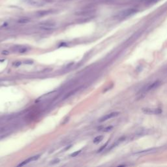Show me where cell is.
Here are the masks:
<instances>
[{
	"instance_id": "obj_1",
	"label": "cell",
	"mask_w": 167,
	"mask_h": 167,
	"mask_svg": "<svg viewBox=\"0 0 167 167\" xmlns=\"http://www.w3.org/2000/svg\"><path fill=\"white\" fill-rule=\"evenodd\" d=\"M136 11H137L136 9H133V8H129V9L123 10L121 12H120L117 15V17L119 18H125L129 17L130 16L135 14Z\"/></svg>"
},
{
	"instance_id": "obj_2",
	"label": "cell",
	"mask_w": 167,
	"mask_h": 167,
	"mask_svg": "<svg viewBox=\"0 0 167 167\" xmlns=\"http://www.w3.org/2000/svg\"><path fill=\"white\" fill-rule=\"evenodd\" d=\"M142 110L144 114H159L161 113L162 112L161 109H148V108L142 109Z\"/></svg>"
},
{
	"instance_id": "obj_3",
	"label": "cell",
	"mask_w": 167,
	"mask_h": 167,
	"mask_svg": "<svg viewBox=\"0 0 167 167\" xmlns=\"http://www.w3.org/2000/svg\"><path fill=\"white\" fill-rule=\"evenodd\" d=\"M119 114H120V112H112V113H110V114L105 115V116H104L103 117H101V118L99 120V121L100 122H103V121H105L108 120H109V119H111V118H112V117H116V116H117Z\"/></svg>"
},
{
	"instance_id": "obj_4",
	"label": "cell",
	"mask_w": 167,
	"mask_h": 167,
	"mask_svg": "<svg viewBox=\"0 0 167 167\" xmlns=\"http://www.w3.org/2000/svg\"><path fill=\"white\" fill-rule=\"evenodd\" d=\"M93 12L94 10L91 9H84V10H82L80 11L76 12H75V15H78V16H86V15H90L92 12Z\"/></svg>"
},
{
	"instance_id": "obj_5",
	"label": "cell",
	"mask_w": 167,
	"mask_h": 167,
	"mask_svg": "<svg viewBox=\"0 0 167 167\" xmlns=\"http://www.w3.org/2000/svg\"><path fill=\"white\" fill-rule=\"evenodd\" d=\"M53 12L54 11L52 10H41V11H39L36 12V16L41 17V16H44L52 14Z\"/></svg>"
},
{
	"instance_id": "obj_6",
	"label": "cell",
	"mask_w": 167,
	"mask_h": 167,
	"mask_svg": "<svg viewBox=\"0 0 167 167\" xmlns=\"http://www.w3.org/2000/svg\"><path fill=\"white\" fill-rule=\"evenodd\" d=\"M39 158V155H36V156H33V157H31L30 158L27 159H26V161H24L22 162V163L18 164V167H22V166H23V165L27 164V163H30V162L37 160Z\"/></svg>"
},
{
	"instance_id": "obj_7",
	"label": "cell",
	"mask_w": 167,
	"mask_h": 167,
	"mask_svg": "<svg viewBox=\"0 0 167 167\" xmlns=\"http://www.w3.org/2000/svg\"><path fill=\"white\" fill-rule=\"evenodd\" d=\"M55 26V24L53 23H41V27L43 29H53Z\"/></svg>"
},
{
	"instance_id": "obj_8",
	"label": "cell",
	"mask_w": 167,
	"mask_h": 167,
	"mask_svg": "<svg viewBox=\"0 0 167 167\" xmlns=\"http://www.w3.org/2000/svg\"><path fill=\"white\" fill-rule=\"evenodd\" d=\"M23 1L25 3H26L27 5L32 6H39L41 5L40 3H38L37 1H35L34 0H23Z\"/></svg>"
},
{
	"instance_id": "obj_9",
	"label": "cell",
	"mask_w": 167,
	"mask_h": 167,
	"mask_svg": "<svg viewBox=\"0 0 167 167\" xmlns=\"http://www.w3.org/2000/svg\"><path fill=\"white\" fill-rule=\"evenodd\" d=\"M160 84H161V82H159V81H156V82H153V83H152L151 84H150V85L148 87L146 91H150L151 89H154V88L158 87L159 85H160Z\"/></svg>"
},
{
	"instance_id": "obj_10",
	"label": "cell",
	"mask_w": 167,
	"mask_h": 167,
	"mask_svg": "<svg viewBox=\"0 0 167 167\" xmlns=\"http://www.w3.org/2000/svg\"><path fill=\"white\" fill-rule=\"evenodd\" d=\"M30 22V18H22L18 19L17 21L18 23H26Z\"/></svg>"
},
{
	"instance_id": "obj_11",
	"label": "cell",
	"mask_w": 167,
	"mask_h": 167,
	"mask_svg": "<svg viewBox=\"0 0 167 167\" xmlns=\"http://www.w3.org/2000/svg\"><path fill=\"white\" fill-rule=\"evenodd\" d=\"M80 88H76V89H73V90H72L71 91H70L69 93H68L64 97V98H63V99H67V98H69V97H70V96H71V95H73V94H74L75 93H76L77 91L79 90Z\"/></svg>"
},
{
	"instance_id": "obj_12",
	"label": "cell",
	"mask_w": 167,
	"mask_h": 167,
	"mask_svg": "<svg viewBox=\"0 0 167 167\" xmlns=\"http://www.w3.org/2000/svg\"><path fill=\"white\" fill-rule=\"evenodd\" d=\"M155 150V149H150V150H145V151H139V152L136 153L135 154L136 155H143V154H146V153H150L151 152H154V151Z\"/></svg>"
},
{
	"instance_id": "obj_13",
	"label": "cell",
	"mask_w": 167,
	"mask_h": 167,
	"mask_svg": "<svg viewBox=\"0 0 167 167\" xmlns=\"http://www.w3.org/2000/svg\"><path fill=\"white\" fill-rule=\"evenodd\" d=\"M103 139V136H102V135L98 136H97V137H95V138H94L93 143L94 144H98V143L101 142Z\"/></svg>"
},
{
	"instance_id": "obj_14",
	"label": "cell",
	"mask_w": 167,
	"mask_h": 167,
	"mask_svg": "<svg viewBox=\"0 0 167 167\" xmlns=\"http://www.w3.org/2000/svg\"><path fill=\"white\" fill-rule=\"evenodd\" d=\"M145 3L147 4H151L153 3H155L156 1H158L159 0H144Z\"/></svg>"
},
{
	"instance_id": "obj_15",
	"label": "cell",
	"mask_w": 167,
	"mask_h": 167,
	"mask_svg": "<svg viewBox=\"0 0 167 167\" xmlns=\"http://www.w3.org/2000/svg\"><path fill=\"white\" fill-rule=\"evenodd\" d=\"M80 150H79V151H76V152H74L73 153H72L71 155H70V157H76V156H77L78 154H79L80 153Z\"/></svg>"
},
{
	"instance_id": "obj_16",
	"label": "cell",
	"mask_w": 167,
	"mask_h": 167,
	"mask_svg": "<svg viewBox=\"0 0 167 167\" xmlns=\"http://www.w3.org/2000/svg\"><path fill=\"white\" fill-rule=\"evenodd\" d=\"M112 129V126L108 127H106V128L104 129V131H110Z\"/></svg>"
},
{
	"instance_id": "obj_17",
	"label": "cell",
	"mask_w": 167,
	"mask_h": 167,
	"mask_svg": "<svg viewBox=\"0 0 167 167\" xmlns=\"http://www.w3.org/2000/svg\"><path fill=\"white\" fill-rule=\"evenodd\" d=\"M52 163H51V164H54V163H58V162H59V159H56V160H54V161H51Z\"/></svg>"
},
{
	"instance_id": "obj_18",
	"label": "cell",
	"mask_w": 167,
	"mask_h": 167,
	"mask_svg": "<svg viewBox=\"0 0 167 167\" xmlns=\"http://www.w3.org/2000/svg\"><path fill=\"white\" fill-rule=\"evenodd\" d=\"M106 145H107V144H106L105 145H104V146H103L102 147V148H101V149H99V151H98V152H101V151H103V150H104V148H105L106 147Z\"/></svg>"
}]
</instances>
